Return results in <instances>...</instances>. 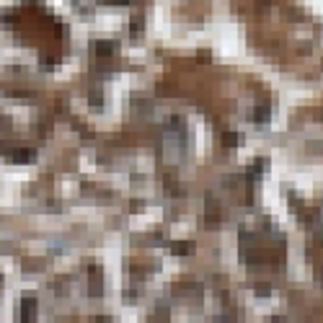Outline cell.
Listing matches in <instances>:
<instances>
[{"label":"cell","mask_w":323,"mask_h":323,"mask_svg":"<svg viewBox=\"0 0 323 323\" xmlns=\"http://www.w3.org/2000/svg\"><path fill=\"white\" fill-rule=\"evenodd\" d=\"M34 310H37V300H34V298L21 300L19 313H21V318H23V321H31V318H34Z\"/></svg>","instance_id":"cell-1"},{"label":"cell","mask_w":323,"mask_h":323,"mask_svg":"<svg viewBox=\"0 0 323 323\" xmlns=\"http://www.w3.org/2000/svg\"><path fill=\"white\" fill-rule=\"evenodd\" d=\"M111 3H127V0H111Z\"/></svg>","instance_id":"cell-7"},{"label":"cell","mask_w":323,"mask_h":323,"mask_svg":"<svg viewBox=\"0 0 323 323\" xmlns=\"http://www.w3.org/2000/svg\"><path fill=\"white\" fill-rule=\"evenodd\" d=\"M11 160L13 163H29V160H34V150L31 148H16Z\"/></svg>","instance_id":"cell-2"},{"label":"cell","mask_w":323,"mask_h":323,"mask_svg":"<svg viewBox=\"0 0 323 323\" xmlns=\"http://www.w3.org/2000/svg\"><path fill=\"white\" fill-rule=\"evenodd\" d=\"M189 248H192V243H173L176 254H184V251H189Z\"/></svg>","instance_id":"cell-5"},{"label":"cell","mask_w":323,"mask_h":323,"mask_svg":"<svg viewBox=\"0 0 323 323\" xmlns=\"http://www.w3.org/2000/svg\"><path fill=\"white\" fill-rule=\"evenodd\" d=\"M114 47H116V44H114V42H109V39H106V42H101V39L93 42L96 55H111V49H114Z\"/></svg>","instance_id":"cell-3"},{"label":"cell","mask_w":323,"mask_h":323,"mask_svg":"<svg viewBox=\"0 0 323 323\" xmlns=\"http://www.w3.org/2000/svg\"><path fill=\"white\" fill-rule=\"evenodd\" d=\"M251 119L254 122H266L269 119V109L266 106H258V109H254V114H251Z\"/></svg>","instance_id":"cell-4"},{"label":"cell","mask_w":323,"mask_h":323,"mask_svg":"<svg viewBox=\"0 0 323 323\" xmlns=\"http://www.w3.org/2000/svg\"><path fill=\"white\" fill-rule=\"evenodd\" d=\"M225 142H230V145H236V142H238V137H236V132H233V129L225 134Z\"/></svg>","instance_id":"cell-6"}]
</instances>
